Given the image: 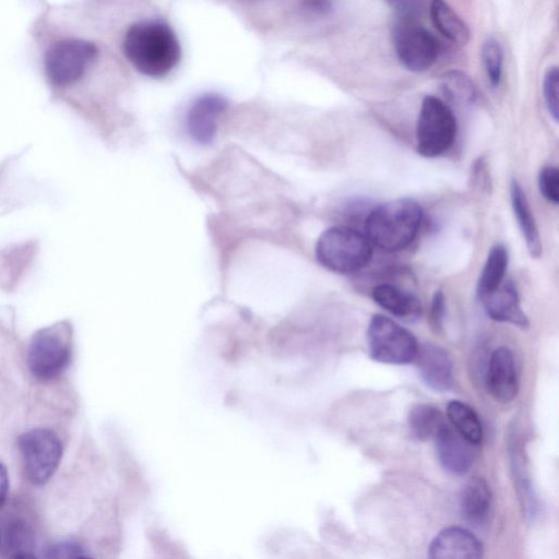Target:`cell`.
<instances>
[{"instance_id": "6da1fadb", "label": "cell", "mask_w": 559, "mask_h": 559, "mask_svg": "<svg viewBox=\"0 0 559 559\" xmlns=\"http://www.w3.org/2000/svg\"><path fill=\"white\" fill-rule=\"evenodd\" d=\"M123 51L132 66L144 75L163 78L179 62L181 49L174 31L162 21H141L129 27Z\"/></svg>"}, {"instance_id": "7a4b0ae2", "label": "cell", "mask_w": 559, "mask_h": 559, "mask_svg": "<svg viewBox=\"0 0 559 559\" xmlns=\"http://www.w3.org/2000/svg\"><path fill=\"white\" fill-rule=\"evenodd\" d=\"M421 218V207L415 200H391L369 213L365 223V235L371 245L384 251H397L414 240Z\"/></svg>"}, {"instance_id": "3957f363", "label": "cell", "mask_w": 559, "mask_h": 559, "mask_svg": "<svg viewBox=\"0 0 559 559\" xmlns=\"http://www.w3.org/2000/svg\"><path fill=\"white\" fill-rule=\"evenodd\" d=\"M318 262L325 269L349 274L365 267L372 258V245L366 235L347 226L324 230L316 245Z\"/></svg>"}, {"instance_id": "277c9868", "label": "cell", "mask_w": 559, "mask_h": 559, "mask_svg": "<svg viewBox=\"0 0 559 559\" xmlns=\"http://www.w3.org/2000/svg\"><path fill=\"white\" fill-rule=\"evenodd\" d=\"M71 353V325L58 322L35 333L27 352V365L35 378L51 380L67 368Z\"/></svg>"}, {"instance_id": "5b68a950", "label": "cell", "mask_w": 559, "mask_h": 559, "mask_svg": "<svg viewBox=\"0 0 559 559\" xmlns=\"http://www.w3.org/2000/svg\"><path fill=\"white\" fill-rule=\"evenodd\" d=\"M456 131V119L451 108L436 96H426L416 124L417 152L425 157L441 155L453 144Z\"/></svg>"}, {"instance_id": "8992f818", "label": "cell", "mask_w": 559, "mask_h": 559, "mask_svg": "<svg viewBox=\"0 0 559 559\" xmlns=\"http://www.w3.org/2000/svg\"><path fill=\"white\" fill-rule=\"evenodd\" d=\"M367 343L371 359L391 365L414 361L419 347L416 337L408 330L382 314L371 318Z\"/></svg>"}, {"instance_id": "52a82bcc", "label": "cell", "mask_w": 559, "mask_h": 559, "mask_svg": "<svg viewBox=\"0 0 559 559\" xmlns=\"http://www.w3.org/2000/svg\"><path fill=\"white\" fill-rule=\"evenodd\" d=\"M19 448L29 481L41 485L53 475L62 456V444L50 429H32L20 436Z\"/></svg>"}, {"instance_id": "ba28073f", "label": "cell", "mask_w": 559, "mask_h": 559, "mask_svg": "<svg viewBox=\"0 0 559 559\" xmlns=\"http://www.w3.org/2000/svg\"><path fill=\"white\" fill-rule=\"evenodd\" d=\"M393 45L400 62L412 72L428 70L437 60L436 37L416 20L401 19L393 32Z\"/></svg>"}, {"instance_id": "9c48e42d", "label": "cell", "mask_w": 559, "mask_h": 559, "mask_svg": "<svg viewBox=\"0 0 559 559\" xmlns=\"http://www.w3.org/2000/svg\"><path fill=\"white\" fill-rule=\"evenodd\" d=\"M97 48L83 39H63L53 44L45 58L46 73L57 86L76 82L93 62Z\"/></svg>"}, {"instance_id": "30bf717a", "label": "cell", "mask_w": 559, "mask_h": 559, "mask_svg": "<svg viewBox=\"0 0 559 559\" xmlns=\"http://www.w3.org/2000/svg\"><path fill=\"white\" fill-rule=\"evenodd\" d=\"M486 384L491 396L509 403L519 392V377L513 353L508 347L495 349L489 358Z\"/></svg>"}, {"instance_id": "8fae6325", "label": "cell", "mask_w": 559, "mask_h": 559, "mask_svg": "<svg viewBox=\"0 0 559 559\" xmlns=\"http://www.w3.org/2000/svg\"><path fill=\"white\" fill-rule=\"evenodd\" d=\"M226 107V99L218 94L209 93L197 98L187 114L186 123L190 136L201 144L212 142L217 119Z\"/></svg>"}, {"instance_id": "7c38bea8", "label": "cell", "mask_w": 559, "mask_h": 559, "mask_svg": "<svg viewBox=\"0 0 559 559\" xmlns=\"http://www.w3.org/2000/svg\"><path fill=\"white\" fill-rule=\"evenodd\" d=\"M424 383L437 392H447L453 384V365L448 352L439 345L425 343L415 359Z\"/></svg>"}, {"instance_id": "4fadbf2b", "label": "cell", "mask_w": 559, "mask_h": 559, "mask_svg": "<svg viewBox=\"0 0 559 559\" xmlns=\"http://www.w3.org/2000/svg\"><path fill=\"white\" fill-rule=\"evenodd\" d=\"M431 559H477L483 557V545L468 530L451 526L442 530L429 546Z\"/></svg>"}, {"instance_id": "5bb4252c", "label": "cell", "mask_w": 559, "mask_h": 559, "mask_svg": "<svg viewBox=\"0 0 559 559\" xmlns=\"http://www.w3.org/2000/svg\"><path fill=\"white\" fill-rule=\"evenodd\" d=\"M479 299L492 320L511 323L522 329L528 326V319L521 308L518 290L511 281H503L498 288Z\"/></svg>"}, {"instance_id": "9a60e30c", "label": "cell", "mask_w": 559, "mask_h": 559, "mask_svg": "<svg viewBox=\"0 0 559 559\" xmlns=\"http://www.w3.org/2000/svg\"><path fill=\"white\" fill-rule=\"evenodd\" d=\"M436 452L440 465L448 473L455 476L465 475L473 461L469 442L449 426L444 427L436 437Z\"/></svg>"}, {"instance_id": "2e32d148", "label": "cell", "mask_w": 559, "mask_h": 559, "mask_svg": "<svg viewBox=\"0 0 559 559\" xmlns=\"http://www.w3.org/2000/svg\"><path fill=\"white\" fill-rule=\"evenodd\" d=\"M371 295L376 304L400 319L415 321L421 314L418 297L396 285H378L372 288Z\"/></svg>"}, {"instance_id": "e0dca14e", "label": "cell", "mask_w": 559, "mask_h": 559, "mask_svg": "<svg viewBox=\"0 0 559 559\" xmlns=\"http://www.w3.org/2000/svg\"><path fill=\"white\" fill-rule=\"evenodd\" d=\"M491 492L488 484L480 477L469 479L460 497L462 518L472 526H483L489 515Z\"/></svg>"}, {"instance_id": "ac0fdd59", "label": "cell", "mask_w": 559, "mask_h": 559, "mask_svg": "<svg viewBox=\"0 0 559 559\" xmlns=\"http://www.w3.org/2000/svg\"><path fill=\"white\" fill-rule=\"evenodd\" d=\"M511 204L518 225L523 235L527 250L533 258L543 252L539 231L531 210L526 194L518 180L513 179L510 187Z\"/></svg>"}, {"instance_id": "d6986e66", "label": "cell", "mask_w": 559, "mask_h": 559, "mask_svg": "<svg viewBox=\"0 0 559 559\" xmlns=\"http://www.w3.org/2000/svg\"><path fill=\"white\" fill-rule=\"evenodd\" d=\"M429 12L436 28L450 41L460 46L468 43L471 33L466 23L445 0H432Z\"/></svg>"}, {"instance_id": "ffe728a7", "label": "cell", "mask_w": 559, "mask_h": 559, "mask_svg": "<svg viewBox=\"0 0 559 559\" xmlns=\"http://www.w3.org/2000/svg\"><path fill=\"white\" fill-rule=\"evenodd\" d=\"M407 421L412 433L420 440L435 439L448 426L443 414L437 407L424 403L411 408Z\"/></svg>"}, {"instance_id": "44dd1931", "label": "cell", "mask_w": 559, "mask_h": 559, "mask_svg": "<svg viewBox=\"0 0 559 559\" xmlns=\"http://www.w3.org/2000/svg\"><path fill=\"white\" fill-rule=\"evenodd\" d=\"M509 263L508 250L502 245L493 246L486 259L477 283V295L483 297L496 288L504 281Z\"/></svg>"}, {"instance_id": "7402d4cb", "label": "cell", "mask_w": 559, "mask_h": 559, "mask_svg": "<svg viewBox=\"0 0 559 559\" xmlns=\"http://www.w3.org/2000/svg\"><path fill=\"white\" fill-rule=\"evenodd\" d=\"M447 416L455 431L471 444H478L483 439V427L476 412L466 403L451 401L447 406Z\"/></svg>"}, {"instance_id": "603a6c76", "label": "cell", "mask_w": 559, "mask_h": 559, "mask_svg": "<svg viewBox=\"0 0 559 559\" xmlns=\"http://www.w3.org/2000/svg\"><path fill=\"white\" fill-rule=\"evenodd\" d=\"M5 542L12 557H34L35 538L32 528L25 521L16 519L8 524Z\"/></svg>"}, {"instance_id": "cb8c5ba5", "label": "cell", "mask_w": 559, "mask_h": 559, "mask_svg": "<svg viewBox=\"0 0 559 559\" xmlns=\"http://www.w3.org/2000/svg\"><path fill=\"white\" fill-rule=\"evenodd\" d=\"M481 60L488 81L493 87L499 86L503 72V49L496 38L490 37L484 41Z\"/></svg>"}, {"instance_id": "d4e9b609", "label": "cell", "mask_w": 559, "mask_h": 559, "mask_svg": "<svg viewBox=\"0 0 559 559\" xmlns=\"http://www.w3.org/2000/svg\"><path fill=\"white\" fill-rule=\"evenodd\" d=\"M442 87L449 96L460 100L472 102L476 97V88L473 81L459 70H451L444 73Z\"/></svg>"}, {"instance_id": "484cf974", "label": "cell", "mask_w": 559, "mask_h": 559, "mask_svg": "<svg viewBox=\"0 0 559 559\" xmlns=\"http://www.w3.org/2000/svg\"><path fill=\"white\" fill-rule=\"evenodd\" d=\"M559 71L554 66L547 69L543 80V93L547 109L555 121L559 117Z\"/></svg>"}, {"instance_id": "4316f807", "label": "cell", "mask_w": 559, "mask_h": 559, "mask_svg": "<svg viewBox=\"0 0 559 559\" xmlns=\"http://www.w3.org/2000/svg\"><path fill=\"white\" fill-rule=\"evenodd\" d=\"M538 189L543 197L554 203L559 202V171L557 167L545 166L538 174Z\"/></svg>"}, {"instance_id": "83f0119b", "label": "cell", "mask_w": 559, "mask_h": 559, "mask_svg": "<svg viewBox=\"0 0 559 559\" xmlns=\"http://www.w3.org/2000/svg\"><path fill=\"white\" fill-rule=\"evenodd\" d=\"M46 558H85V549L75 542H60L45 549Z\"/></svg>"}, {"instance_id": "f1b7e54d", "label": "cell", "mask_w": 559, "mask_h": 559, "mask_svg": "<svg viewBox=\"0 0 559 559\" xmlns=\"http://www.w3.org/2000/svg\"><path fill=\"white\" fill-rule=\"evenodd\" d=\"M401 19L416 20L426 9V0H385Z\"/></svg>"}, {"instance_id": "f546056e", "label": "cell", "mask_w": 559, "mask_h": 559, "mask_svg": "<svg viewBox=\"0 0 559 559\" xmlns=\"http://www.w3.org/2000/svg\"><path fill=\"white\" fill-rule=\"evenodd\" d=\"M444 317V295L441 290L435 292L430 306V323L437 331L442 328Z\"/></svg>"}, {"instance_id": "4dcf8cb0", "label": "cell", "mask_w": 559, "mask_h": 559, "mask_svg": "<svg viewBox=\"0 0 559 559\" xmlns=\"http://www.w3.org/2000/svg\"><path fill=\"white\" fill-rule=\"evenodd\" d=\"M299 4L302 11L316 16H325L333 8L332 0H299Z\"/></svg>"}, {"instance_id": "1f68e13d", "label": "cell", "mask_w": 559, "mask_h": 559, "mask_svg": "<svg viewBox=\"0 0 559 559\" xmlns=\"http://www.w3.org/2000/svg\"><path fill=\"white\" fill-rule=\"evenodd\" d=\"M9 489L8 473L3 464L0 462V508L3 506Z\"/></svg>"}]
</instances>
